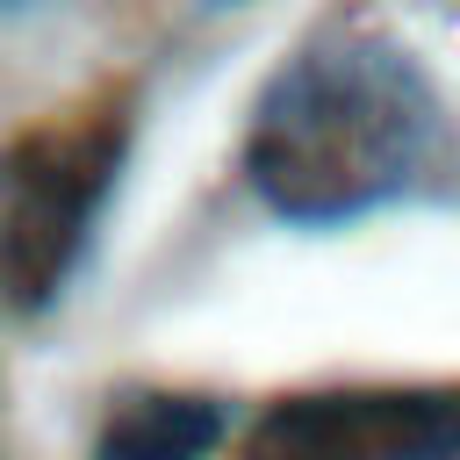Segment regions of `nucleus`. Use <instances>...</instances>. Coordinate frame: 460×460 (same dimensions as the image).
<instances>
[{
	"instance_id": "f257e3e1",
	"label": "nucleus",
	"mask_w": 460,
	"mask_h": 460,
	"mask_svg": "<svg viewBox=\"0 0 460 460\" xmlns=\"http://www.w3.org/2000/svg\"><path fill=\"white\" fill-rule=\"evenodd\" d=\"M438 137L446 101L417 50L374 22H323L266 72L237 172L280 223L331 230L417 194Z\"/></svg>"
},
{
	"instance_id": "f03ea898",
	"label": "nucleus",
	"mask_w": 460,
	"mask_h": 460,
	"mask_svg": "<svg viewBox=\"0 0 460 460\" xmlns=\"http://www.w3.org/2000/svg\"><path fill=\"white\" fill-rule=\"evenodd\" d=\"M129 158V101L101 93L86 108L29 122L0 151V302L14 316L50 309L122 180Z\"/></svg>"
},
{
	"instance_id": "7ed1b4c3",
	"label": "nucleus",
	"mask_w": 460,
	"mask_h": 460,
	"mask_svg": "<svg viewBox=\"0 0 460 460\" xmlns=\"http://www.w3.org/2000/svg\"><path fill=\"white\" fill-rule=\"evenodd\" d=\"M237 460H460V388L446 381H345L273 395Z\"/></svg>"
},
{
	"instance_id": "20e7f679",
	"label": "nucleus",
	"mask_w": 460,
	"mask_h": 460,
	"mask_svg": "<svg viewBox=\"0 0 460 460\" xmlns=\"http://www.w3.org/2000/svg\"><path fill=\"white\" fill-rule=\"evenodd\" d=\"M230 417L216 395L194 388H129L108 402L93 431V460H208Z\"/></svg>"
},
{
	"instance_id": "39448f33",
	"label": "nucleus",
	"mask_w": 460,
	"mask_h": 460,
	"mask_svg": "<svg viewBox=\"0 0 460 460\" xmlns=\"http://www.w3.org/2000/svg\"><path fill=\"white\" fill-rule=\"evenodd\" d=\"M22 7H43V0H0V14H22Z\"/></svg>"
}]
</instances>
